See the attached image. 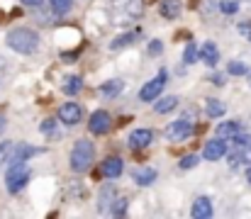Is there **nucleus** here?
I'll use <instances>...</instances> for the list:
<instances>
[{
  "label": "nucleus",
  "mask_w": 251,
  "mask_h": 219,
  "mask_svg": "<svg viewBox=\"0 0 251 219\" xmlns=\"http://www.w3.org/2000/svg\"><path fill=\"white\" fill-rule=\"evenodd\" d=\"M81 88H83L81 75H69V78L64 80V93H66V95H78Z\"/></svg>",
  "instance_id": "obj_22"
},
{
  "label": "nucleus",
  "mask_w": 251,
  "mask_h": 219,
  "mask_svg": "<svg viewBox=\"0 0 251 219\" xmlns=\"http://www.w3.org/2000/svg\"><path fill=\"white\" fill-rule=\"evenodd\" d=\"M22 5H32V7H37V5H42V0H22Z\"/></svg>",
  "instance_id": "obj_35"
},
{
  "label": "nucleus",
  "mask_w": 251,
  "mask_h": 219,
  "mask_svg": "<svg viewBox=\"0 0 251 219\" xmlns=\"http://www.w3.org/2000/svg\"><path fill=\"white\" fill-rule=\"evenodd\" d=\"M190 215H193L195 219L212 217V202H210V197H198V200L193 202V210H190Z\"/></svg>",
  "instance_id": "obj_12"
},
{
  "label": "nucleus",
  "mask_w": 251,
  "mask_h": 219,
  "mask_svg": "<svg viewBox=\"0 0 251 219\" xmlns=\"http://www.w3.org/2000/svg\"><path fill=\"white\" fill-rule=\"evenodd\" d=\"M37 153H39V148H34V146H29V144L12 146V151H10L7 161H10V163H15V161H27L29 156H37Z\"/></svg>",
  "instance_id": "obj_13"
},
{
  "label": "nucleus",
  "mask_w": 251,
  "mask_h": 219,
  "mask_svg": "<svg viewBox=\"0 0 251 219\" xmlns=\"http://www.w3.org/2000/svg\"><path fill=\"white\" fill-rule=\"evenodd\" d=\"M239 132H242V124L239 122H222L217 127V137H222V139H234Z\"/></svg>",
  "instance_id": "obj_16"
},
{
  "label": "nucleus",
  "mask_w": 251,
  "mask_h": 219,
  "mask_svg": "<svg viewBox=\"0 0 251 219\" xmlns=\"http://www.w3.org/2000/svg\"><path fill=\"white\" fill-rule=\"evenodd\" d=\"M176 107H178V97H176V95H166V97L156 100V105H154V112H156V115H166V112L176 110Z\"/></svg>",
  "instance_id": "obj_18"
},
{
  "label": "nucleus",
  "mask_w": 251,
  "mask_h": 219,
  "mask_svg": "<svg viewBox=\"0 0 251 219\" xmlns=\"http://www.w3.org/2000/svg\"><path fill=\"white\" fill-rule=\"evenodd\" d=\"M161 49H164V44H161L159 39H151V42H149V56H156V54H161Z\"/></svg>",
  "instance_id": "obj_32"
},
{
  "label": "nucleus",
  "mask_w": 251,
  "mask_h": 219,
  "mask_svg": "<svg viewBox=\"0 0 251 219\" xmlns=\"http://www.w3.org/2000/svg\"><path fill=\"white\" fill-rule=\"evenodd\" d=\"M7 47H10L12 51H17V54L29 56V54H34L37 47H39V34L32 32V29L17 27V29H12V32L7 34Z\"/></svg>",
  "instance_id": "obj_2"
},
{
  "label": "nucleus",
  "mask_w": 251,
  "mask_h": 219,
  "mask_svg": "<svg viewBox=\"0 0 251 219\" xmlns=\"http://www.w3.org/2000/svg\"><path fill=\"white\" fill-rule=\"evenodd\" d=\"M134 180H137V185L147 188V185H151L156 180V170L154 168H137L134 170Z\"/></svg>",
  "instance_id": "obj_17"
},
{
  "label": "nucleus",
  "mask_w": 251,
  "mask_h": 219,
  "mask_svg": "<svg viewBox=\"0 0 251 219\" xmlns=\"http://www.w3.org/2000/svg\"><path fill=\"white\" fill-rule=\"evenodd\" d=\"M180 0H164L161 2V15L166 17V20H176L178 15H180Z\"/></svg>",
  "instance_id": "obj_19"
},
{
  "label": "nucleus",
  "mask_w": 251,
  "mask_h": 219,
  "mask_svg": "<svg viewBox=\"0 0 251 219\" xmlns=\"http://www.w3.org/2000/svg\"><path fill=\"white\" fill-rule=\"evenodd\" d=\"M107 15L112 24H132L142 15V0H110Z\"/></svg>",
  "instance_id": "obj_1"
},
{
  "label": "nucleus",
  "mask_w": 251,
  "mask_h": 219,
  "mask_svg": "<svg viewBox=\"0 0 251 219\" xmlns=\"http://www.w3.org/2000/svg\"><path fill=\"white\" fill-rule=\"evenodd\" d=\"M151 139H154L151 129H134V132L129 134L127 144H129V148H144V146L151 144Z\"/></svg>",
  "instance_id": "obj_11"
},
{
  "label": "nucleus",
  "mask_w": 251,
  "mask_h": 219,
  "mask_svg": "<svg viewBox=\"0 0 251 219\" xmlns=\"http://www.w3.org/2000/svg\"><path fill=\"white\" fill-rule=\"evenodd\" d=\"M225 153H227V142H225L222 137H217V139L207 142L205 148H202V156H205L207 161H220Z\"/></svg>",
  "instance_id": "obj_9"
},
{
  "label": "nucleus",
  "mask_w": 251,
  "mask_h": 219,
  "mask_svg": "<svg viewBox=\"0 0 251 219\" xmlns=\"http://www.w3.org/2000/svg\"><path fill=\"white\" fill-rule=\"evenodd\" d=\"M164 85H166V73L161 71L154 80H149L142 90H139V100H144V102H151V100H156L159 97V93L164 90Z\"/></svg>",
  "instance_id": "obj_6"
},
{
  "label": "nucleus",
  "mask_w": 251,
  "mask_h": 219,
  "mask_svg": "<svg viewBox=\"0 0 251 219\" xmlns=\"http://www.w3.org/2000/svg\"><path fill=\"white\" fill-rule=\"evenodd\" d=\"M139 34H142V32H127V34H120L117 39H112V44H110V49H112V51H120V49H125V47H129V44H134Z\"/></svg>",
  "instance_id": "obj_15"
},
{
  "label": "nucleus",
  "mask_w": 251,
  "mask_h": 219,
  "mask_svg": "<svg viewBox=\"0 0 251 219\" xmlns=\"http://www.w3.org/2000/svg\"><path fill=\"white\" fill-rule=\"evenodd\" d=\"M247 163V166H251V144H247V146H242L239 148V153H234L232 156V163Z\"/></svg>",
  "instance_id": "obj_26"
},
{
  "label": "nucleus",
  "mask_w": 251,
  "mask_h": 219,
  "mask_svg": "<svg viewBox=\"0 0 251 219\" xmlns=\"http://www.w3.org/2000/svg\"><path fill=\"white\" fill-rule=\"evenodd\" d=\"M193 134V127H190V122H185V120H178V122H171L166 127V139L168 142H183V139H188Z\"/></svg>",
  "instance_id": "obj_7"
},
{
  "label": "nucleus",
  "mask_w": 251,
  "mask_h": 219,
  "mask_svg": "<svg viewBox=\"0 0 251 219\" xmlns=\"http://www.w3.org/2000/svg\"><path fill=\"white\" fill-rule=\"evenodd\" d=\"M249 83H251V71H249Z\"/></svg>",
  "instance_id": "obj_38"
},
{
  "label": "nucleus",
  "mask_w": 251,
  "mask_h": 219,
  "mask_svg": "<svg viewBox=\"0 0 251 219\" xmlns=\"http://www.w3.org/2000/svg\"><path fill=\"white\" fill-rule=\"evenodd\" d=\"M125 212H127V197H117V200L112 202V215L122 217Z\"/></svg>",
  "instance_id": "obj_30"
},
{
  "label": "nucleus",
  "mask_w": 251,
  "mask_h": 219,
  "mask_svg": "<svg viewBox=\"0 0 251 219\" xmlns=\"http://www.w3.org/2000/svg\"><path fill=\"white\" fill-rule=\"evenodd\" d=\"M10 151H12V144L10 142H5V144H0V166L7 161V156H10Z\"/></svg>",
  "instance_id": "obj_33"
},
{
  "label": "nucleus",
  "mask_w": 251,
  "mask_h": 219,
  "mask_svg": "<svg viewBox=\"0 0 251 219\" xmlns=\"http://www.w3.org/2000/svg\"><path fill=\"white\" fill-rule=\"evenodd\" d=\"M220 10H222L225 15H234V12L239 10V2H237V0H222V2H220Z\"/></svg>",
  "instance_id": "obj_29"
},
{
  "label": "nucleus",
  "mask_w": 251,
  "mask_h": 219,
  "mask_svg": "<svg viewBox=\"0 0 251 219\" xmlns=\"http://www.w3.org/2000/svg\"><path fill=\"white\" fill-rule=\"evenodd\" d=\"M81 117H83V107L76 105V102H66V105L59 107V120L64 124H78Z\"/></svg>",
  "instance_id": "obj_8"
},
{
  "label": "nucleus",
  "mask_w": 251,
  "mask_h": 219,
  "mask_svg": "<svg viewBox=\"0 0 251 219\" xmlns=\"http://www.w3.org/2000/svg\"><path fill=\"white\" fill-rule=\"evenodd\" d=\"M200 59L207 64V66H217V59H220V51L212 42H205L202 49H200Z\"/></svg>",
  "instance_id": "obj_14"
},
{
  "label": "nucleus",
  "mask_w": 251,
  "mask_h": 219,
  "mask_svg": "<svg viewBox=\"0 0 251 219\" xmlns=\"http://www.w3.org/2000/svg\"><path fill=\"white\" fill-rule=\"evenodd\" d=\"M198 59H200L198 47H195V44H188V47H185V54H183V61H185V64H195Z\"/></svg>",
  "instance_id": "obj_27"
},
{
  "label": "nucleus",
  "mask_w": 251,
  "mask_h": 219,
  "mask_svg": "<svg viewBox=\"0 0 251 219\" xmlns=\"http://www.w3.org/2000/svg\"><path fill=\"white\" fill-rule=\"evenodd\" d=\"M178 166H180L183 170H188V168H193V166H198V156H195V153H190V156H183Z\"/></svg>",
  "instance_id": "obj_31"
},
{
  "label": "nucleus",
  "mask_w": 251,
  "mask_h": 219,
  "mask_svg": "<svg viewBox=\"0 0 251 219\" xmlns=\"http://www.w3.org/2000/svg\"><path fill=\"white\" fill-rule=\"evenodd\" d=\"M39 129H42V134H47V137H59V132H56V120H44Z\"/></svg>",
  "instance_id": "obj_28"
},
{
  "label": "nucleus",
  "mask_w": 251,
  "mask_h": 219,
  "mask_svg": "<svg viewBox=\"0 0 251 219\" xmlns=\"http://www.w3.org/2000/svg\"><path fill=\"white\" fill-rule=\"evenodd\" d=\"M117 197H115V188L112 185H107V188H102V193H100V200H98V210L100 212H105L112 202H115Z\"/></svg>",
  "instance_id": "obj_21"
},
{
  "label": "nucleus",
  "mask_w": 251,
  "mask_h": 219,
  "mask_svg": "<svg viewBox=\"0 0 251 219\" xmlns=\"http://www.w3.org/2000/svg\"><path fill=\"white\" fill-rule=\"evenodd\" d=\"M2 129H5V120L0 117V132H2Z\"/></svg>",
  "instance_id": "obj_36"
},
{
  "label": "nucleus",
  "mask_w": 251,
  "mask_h": 219,
  "mask_svg": "<svg viewBox=\"0 0 251 219\" xmlns=\"http://www.w3.org/2000/svg\"><path fill=\"white\" fill-rule=\"evenodd\" d=\"M122 88H125L122 80H107V83L100 85V95H105V97H115V95L122 93Z\"/></svg>",
  "instance_id": "obj_20"
},
{
  "label": "nucleus",
  "mask_w": 251,
  "mask_h": 219,
  "mask_svg": "<svg viewBox=\"0 0 251 219\" xmlns=\"http://www.w3.org/2000/svg\"><path fill=\"white\" fill-rule=\"evenodd\" d=\"M27 178H29V168H27L25 161H15V163H10V168L5 170V183H7V190H10L12 195L22 190V185L27 183Z\"/></svg>",
  "instance_id": "obj_4"
},
{
  "label": "nucleus",
  "mask_w": 251,
  "mask_h": 219,
  "mask_svg": "<svg viewBox=\"0 0 251 219\" xmlns=\"http://www.w3.org/2000/svg\"><path fill=\"white\" fill-rule=\"evenodd\" d=\"M227 73L229 75H249V66L242 61H229L227 64Z\"/></svg>",
  "instance_id": "obj_24"
},
{
  "label": "nucleus",
  "mask_w": 251,
  "mask_h": 219,
  "mask_svg": "<svg viewBox=\"0 0 251 219\" xmlns=\"http://www.w3.org/2000/svg\"><path fill=\"white\" fill-rule=\"evenodd\" d=\"M93 158H95V146L90 144L88 139H81V142H76L74 151H71V168L76 173L88 170L93 166Z\"/></svg>",
  "instance_id": "obj_3"
},
{
  "label": "nucleus",
  "mask_w": 251,
  "mask_h": 219,
  "mask_svg": "<svg viewBox=\"0 0 251 219\" xmlns=\"http://www.w3.org/2000/svg\"><path fill=\"white\" fill-rule=\"evenodd\" d=\"M49 5H51V10H54L56 15H66V12L71 10L74 0H49Z\"/></svg>",
  "instance_id": "obj_25"
},
{
  "label": "nucleus",
  "mask_w": 251,
  "mask_h": 219,
  "mask_svg": "<svg viewBox=\"0 0 251 219\" xmlns=\"http://www.w3.org/2000/svg\"><path fill=\"white\" fill-rule=\"evenodd\" d=\"M205 105H207V115H210V117H222V115L227 112V107H225V102H222V100L210 97Z\"/></svg>",
  "instance_id": "obj_23"
},
{
  "label": "nucleus",
  "mask_w": 251,
  "mask_h": 219,
  "mask_svg": "<svg viewBox=\"0 0 251 219\" xmlns=\"http://www.w3.org/2000/svg\"><path fill=\"white\" fill-rule=\"evenodd\" d=\"M247 180L251 183V166H249V170H247Z\"/></svg>",
  "instance_id": "obj_37"
},
{
  "label": "nucleus",
  "mask_w": 251,
  "mask_h": 219,
  "mask_svg": "<svg viewBox=\"0 0 251 219\" xmlns=\"http://www.w3.org/2000/svg\"><path fill=\"white\" fill-rule=\"evenodd\" d=\"M88 129H90L93 134H107V132L112 129V117H110L105 110H98V112L90 115V120H88Z\"/></svg>",
  "instance_id": "obj_5"
},
{
  "label": "nucleus",
  "mask_w": 251,
  "mask_h": 219,
  "mask_svg": "<svg viewBox=\"0 0 251 219\" xmlns=\"http://www.w3.org/2000/svg\"><path fill=\"white\" fill-rule=\"evenodd\" d=\"M122 170H125V163H122L120 156H110V158H105L102 166H100V173H102L105 178H120Z\"/></svg>",
  "instance_id": "obj_10"
},
{
  "label": "nucleus",
  "mask_w": 251,
  "mask_h": 219,
  "mask_svg": "<svg viewBox=\"0 0 251 219\" xmlns=\"http://www.w3.org/2000/svg\"><path fill=\"white\" fill-rule=\"evenodd\" d=\"M239 34L244 37V39H251V22H239Z\"/></svg>",
  "instance_id": "obj_34"
}]
</instances>
